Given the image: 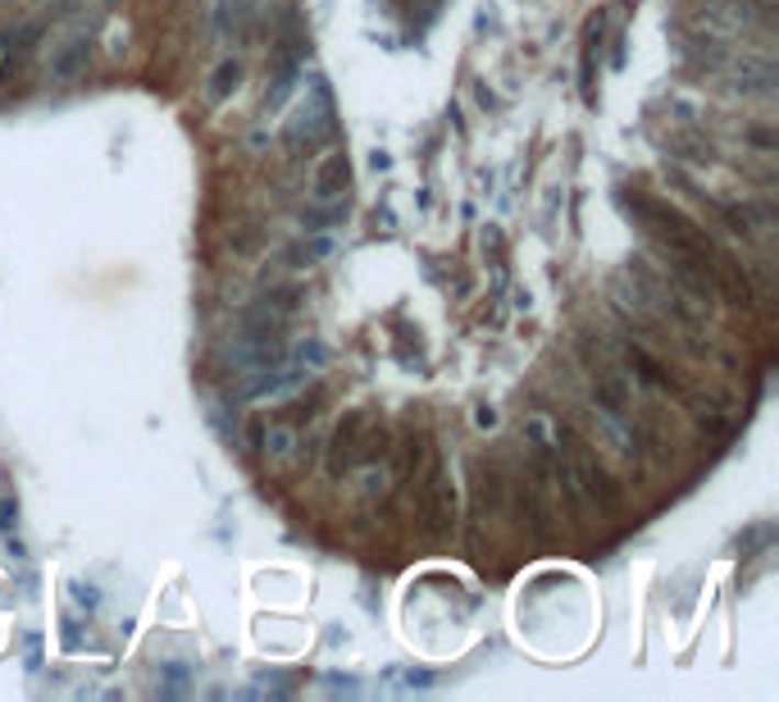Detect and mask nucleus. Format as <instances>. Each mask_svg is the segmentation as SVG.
Returning <instances> with one entry per match:
<instances>
[{"label": "nucleus", "mask_w": 779, "mask_h": 702, "mask_svg": "<svg viewBox=\"0 0 779 702\" xmlns=\"http://www.w3.org/2000/svg\"><path fill=\"white\" fill-rule=\"evenodd\" d=\"M698 23L711 37H761L775 33V10L770 0H706L698 5Z\"/></svg>", "instance_id": "f257e3e1"}, {"label": "nucleus", "mask_w": 779, "mask_h": 702, "mask_svg": "<svg viewBox=\"0 0 779 702\" xmlns=\"http://www.w3.org/2000/svg\"><path fill=\"white\" fill-rule=\"evenodd\" d=\"M420 521H424L429 538H447L456 530V483L443 461H429V470L420 479Z\"/></svg>", "instance_id": "f03ea898"}, {"label": "nucleus", "mask_w": 779, "mask_h": 702, "mask_svg": "<svg viewBox=\"0 0 779 702\" xmlns=\"http://www.w3.org/2000/svg\"><path fill=\"white\" fill-rule=\"evenodd\" d=\"M320 87H315V97H310L305 105H297V114H292V124H288V133H283V142L292 146V151H301V146H315V142H324L329 137V129H333V110H329V87H324V78H315Z\"/></svg>", "instance_id": "7ed1b4c3"}, {"label": "nucleus", "mask_w": 779, "mask_h": 702, "mask_svg": "<svg viewBox=\"0 0 779 702\" xmlns=\"http://www.w3.org/2000/svg\"><path fill=\"white\" fill-rule=\"evenodd\" d=\"M87 65H91V37H87V33H78V37L59 42V46L51 51L46 78H51V82H59V87H69V82H78V78L87 74Z\"/></svg>", "instance_id": "20e7f679"}, {"label": "nucleus", "mask_w": 779, "mask_h": 702, "mask_svg": "<svg viewBox=\"0 0 779 702\" xmlns=\"http://www.w3.org/2000/svg\"><path fill=\"white\" fill-rule=\"evenodd\" d=\"M365 411H347V420L333 430V443H329V475L342 479L352 466H356V447H360V430H365Z\"/></svg>", "instance_id": "39448f33"}, {"label": "nucleus", "mask_w": 779, "mask_h": 702, "mask_svg": "<svg viewBox=\"0 0 779 702\" xmlns=\"http://www.w3.org/2000/svg\"><path fill=\"white\" fill-rule=\"evenodd\" d=\"M347 178H352L347 156H329L320 165V174H315V188H310V197H315V201H333L342 188H347Z\"/></svg>", "instance_id": "423d86ee"}, {"label": "nucleus", "mask_w": 779, "mask_h": 702, "mask_svg": "<svg viewBox=\"0 0 779 702\" xmlns=\"http://www.w3.org/2000/svg\"><path fill=\"white\" fill-rule=\"evenodd\" d=\"M260 447L269 461H288L292 447H297V430L292 424H269V434H260Z\"/></svg>", "instance_id": "0eeeda50"}, {"label": "nucleus", "mask_w": 779, "mask_h": 702, "mask_svg": "<svg viewBox=\"0 0 779 702\" xmlns=\"http://www.w3.org/2000/svg\"><path fill=\"white\" fill-rule=\"evenodd\" d=\"M237 82H242V65H237V59H224V65H220V69L210 74V87H205V97H210V101H224L229 91H237Z\"/></svg>", "instance_id": "6e6552de"}, {"label": "nucleus", "mask_w": 779, "mask_h": 702, "mask_svg": "<svg viewBox=\"0 0 779 702\" xmlns=\"http://www.w3.org/2000/svg\"><path fill=\"white\" fill-rule=\"evenodd\" d=\"M342 220V205H333V210H310V215H301V224L315 233V229H324V224H337Z\"/></svg>", "instance_id": "1a4fd4ad"}, {"label": "nucleus", "mask_w": 779, "mask_h": 702, "mask_svg": "<svg viewBox=\"0 0 779 702\" xmlns=\"http://www.w3.org/2000/svg\"><path fill=\"white\" fill-rule=\"evenodd\" d=\"M297 360H301V365H324L329 352H324L320 343H301V347H297Z\"/></svg>", "instance_id": "9d476101"}, {"label": "nucleus", "mask_w": 779, "mask_h": 702, "mask_svg": "<svg viewBox=\"0 0 779 702\" xmlns=\"http://www.w3.org/2000/svg\"><path fill=\"white\" fill-rule=\"evenodd\" d=\"M5 65H10V42L0 37V74H5Z\"/></svg>", "instance_id": "9b49d317"}]
</instances>
